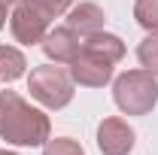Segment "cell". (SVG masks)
Segmentation results:
<instances>
[{
  "label": "cell",
  "mask_w": 158,
  "mask_h": 155,
  "mask_svg": "<svg viewBox=\"0 0 158 155\" xmlns=\"http://www.w3.org/2000/svg\"><path fill=\"white\" fill-rule=\"evenodd\" d=\"M52 134L49 116L19 91H0V140L12 146H43Z\"/></svg>",
  "instance_id": "obj_1"
},
{
  "label": "cell",
  "mask_w": 158,
  "mask_h": 155,
  "mask_svg": "<svg viewBox=\"0 0 158 155\" xmlns=\"http://www.w3.org/2000/svg\"><path fill=\"white\" fill-rule=\"evenodd\" d=\"M113 100L125 116H146L158 103V76L149 70H125L113 82Z\"/></svg>",
  "instance_id": "obj_2"
},
{
  "label": "cell",
  "mask_w": 158,
  "mask_h": 155,
  "mask_svg": "<svg viewBox=\"0 0 158 155\" xmlns=\"http://www.w3.org/2000/svg\"><path fill=\"white\" fill-rule=\"evenodd\" d=\"M27 91L46 110H64L73 100V76H70V70H64L52 61V64H43V67L31 70Z\"/></svg>",
  "instance_id": "obj_3"
},
{
  "label": "cell",
  "mask_w": 158,
  "mask_h": 155,
  "mask_svg": "<svg viewBox=\"0 0 158 155\" xmlns=\"http://www.w3.org/2000/svg\"><path fill=\"white\" fill-rule=\"evenodd\" d=\"M49 24L52 19L40 9L34 0H19L12 6V15H9V31L15 43L21 46H34V43H43V37L49 34Z\"/></svg>",
  "instance_id": "obj_4"
},
{
  "label": "cell",
  "mask_w": 158,
  "mask_h": 155,
  "mask_svg": "<svg viewBox=\"0 0 158 155\" xmlns=\"http://www.w3.org/2000/svg\"><path fill=\"white\" fill-rule=\"evenodd\" d=\"M98 149L103 155H128L134 149V128L125 119H103L98 125Z\"/></svg>",
  "instance_id": "obj_5"
},
{
  "label": "cell",
  "mask_w": 158,
  "mask_h": 155,
  "mask_svg": "<svg viewBox=\"0 0 158 155\" xmlns=\"http://www.w3.org/2000/svg\"><path fill=\"white\" fill-rule=\"evenodd\" d=\"M43 52H46V58L55 61V64H70V61L76 58L79 52H82V37H79L73 27H49V34L43 37Z\"/></svg>",
  "instance_id": "obj_6"
},
{
  "label": "cell",
  "mask_w": 158,
  "mask_h": 155,
  "mask_svg": "<svg viewBox=\"0 0 158 155\" xmlns=\"http://www.w3.org/2000/svg\"><path fill=\"white\" fill-rule=\"evenodd\" d=\"M70 76H73V82L85 85V88H103L113 79V64L94 58L88 52H79L76 58L70 61Z\"/></svg>",
  "instance_id": "obj_7"
},
{
  "label": "cell",
  "mask_w": 158,
  "mask_h": 155,
  "mask_svg": "<svg viewBox=\"0 0 158 155\" xmlns=\"http://www.w3.org/2000/svg\"><path fill=\"white\" fill-rule=\"evenodd\" d=\"M103 21H106L103 9L98 3H88V0L67 9V27H73L79 37H91V34L103 31Z\"/></svg>",
  "instance_id": "obj_8"
},
{
  "label": "cell",
  "mask_w": 158,
  "mask_h": 155,
  "mask_svg": "<svg viewBox=\"0 0 158 155\" xmlns=\"http://www.w3.org/2000/svg\"><path fill=\"white\" fill-rule=\"evenodd\" d=\"M82 52L106 61V64H118V61L125 58V43H122L116 34L98 31V34H91V37H82Z\"/></svg>",
  "instance_id": "obj_9"
},
{
  "label": "cell",
  "mask_w": 158,
  "mask_h": 155,
  "mask_svg": "<svg viewBox=\"0 0 158 155\" xmlns=\"http://www.w3.org/2000/svg\"><path fill=\"white\" fill-rule=\"evenodd\" d=\"M27 58L21 55L15 46H0V82H15L24 76Z\"/></svg>",
  "instance_id": "obj_10"
},
{
  "label": "cell",
  "mask_w": 158,
  "mask_h": 155,
  "mask_svg": "<svg viewBox=\"0 0 158 155\" xmlns=\"http://www.w3.org/2000/svg\"><path fill=\"white\" fill-rule=\"evenodd\" d=\"M134 19L143 31L158 34V0H137L134 3Z\"/></svg>",
  "instance_id": "obj_11"
},
{
  "label": "cell",
  "mask_w": 158,
  "mask_h": 155,
  "mask_svg": "<svg viewBox=\"0 0 158 155\" xmlns=\"http://www.w3.org/2000/svg\"><path fill=\"white\" fill-rule=\"evenodd\" d=\"M137 58H140V64H143V70H149V73L158 76V34H149V37L137 46Z\"/></svg>",
  "instance_id": "obj_12"
},
{
  "label": "cell",
  "mask_w": 158,
  "mask_h": 155,
  "mask_svg": "<svg viewBox=\"0 0 158 155\" xmlns=\"http://www.w3.org/2000/svg\"><path fill=\"white\" fill-rule=\"evenodd\" d=\"M43 155H85L82 152V146H79L76 140H70V137H49L46 143H43Z\"/></svg>",
  "instance_id": "obj_13"
},
{
  "label": "cell",
  "mask_w": 158,
  "mask_h": 155,
  "mask_svg": "<svg viewBox=\"0 0 158 155\" xmlns=\"http://www.w3.org/2000/svg\"><path fill=\"white\" fill-rule=\"evenodd\" d=\"M34 3H37L49 19H58V15H64V12L73 6V0H34Z\"/></svg>",
  "instance_id": "obj_14"
},
{
  "label": "cell",
  "mask_w": 158,
  "mask_h": 155,
  "mask_svg": "<svg viewBox=\"0 0 158 155\" xmlns=\"http://www.w3.org/2000/svg\"><path fill=\"white\" fill-rule=\"evenodd\" d=\"M6 9H9V6H6V3H0V27L6 24Z\"/></svg>",
  "instance_id": "obj_15"
},
{
  "label": "cell",
  "mask_w": 158,
  "mask_h": 155,
  "mask_svg": "<svg viewBox=\"0 0 158 155\" xmlns=\"http://www.w3.org/2000/svg\"><path fill=\"white\" fill-rule=\"evenodd\" d=\"M0 155H19V152H9V149H0Z\"/></svg>",
  "instance_id": "obj_16"
}]
</instances>
